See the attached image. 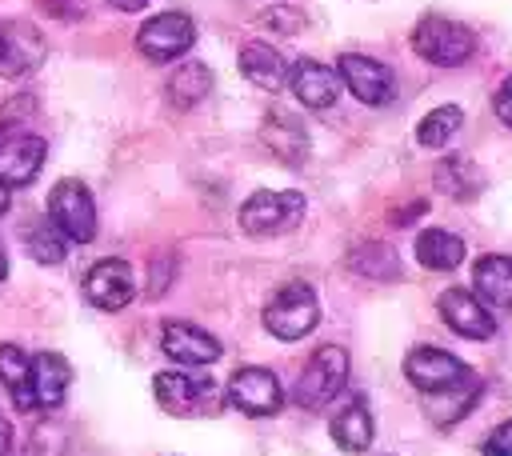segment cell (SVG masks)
Masks as SVG:
<instances>
[{"mask_svg": "<svg viewBox=\"0 0 512 456\" xmlns=\"http://www.w3.org/2000/svg\"><path fill=\"white\" fill-rule=\"evenodd\" d=\"M224 400L232 408H240L244 416H272L284 404V388H280V380L268 368L248 364V368H236L232 372V380L224 388Z\"/></svg>", "mask_w": 512, "mask_h": 456, "instance_id": "obj_10", "label": "cell"}, {"mask_svg": "<svg viewBox=\"0 0 512 456\" xmlns=\"http://www.w3.org/2000/svg\"><path fill=\"white\" fill-rule=\"evenodd\" d=\"M44 156H48V144L44 136H32V132H12L0 140V184L4 188H24L40 176L44 168Z\"/></svg>", "mask_w": 512, "mask_h": 456, "instance_id": "obj_13", "label": "cell"}, {"mask_svg": "<svg viewBox=\"0 0 512 456\" xmlns=\"http://www.w3.org/2000/svg\"><path fill=\"white\" fill-rule=\"evenodd\" d=\"M460 124H464V112H460L456 104H440V108H432V112L416 124V144H424V148H444V144L460 132Z\"/></svg>", "mask_w": 512, "mask_h": 456, "instance_id": "obj_26", "label": "cell"}, {"mask_svg": "<svg viewBox=\"0 0 512 456\" xmlns=\"http://www.w3.org/2000/svg\"><path fill=\"white\" fill-rule=\"evenodd\" d=\"M0 388L12 396L20 412H32V388H28V352L20 344H0Z\"/></svg>", "mask_w": 512, "mask_h": 456, "instance_id": "obj_24", "label": "cell"}, {"mask_svg": "<svg viewBox=\"0 0 512 456\" xmlns=\"http://www.w3.org/2000/svg\"><path fill=\"white\" fill-rule=\"evenodd\" d=\"M8 276V252H4V244H0V280Z\"/></svg>", "mask_w": 512, "mask_h": 456, "instance_id": "obj_33", "label": "cell"}, {"mask_svg": "<svg viewBox=\"0 0 512 456\" xmlns=\"http://www.w3.org/2000/svg\"><path fill=\"white\" fill-rule=\"evenodd\" d=\"M44 36L40 28H32L28 20H4L0 24V76L16 80L40 68L44 60Z\"/></svg>", "mask_w": 512, "mask_h": 456, "instance_id": "obj_11", "label": "cell"}, {"mask_svg": "<svg viewBox=\"0 0 512 456\" xmlns=\"http://www.w3.org/2000/svg\"><path fill=\"white\" fill-rule=\"evenodd\" d=\"M348 372H352V360L340 344H324L308 356V364L300 368V380L292 384V400L300 408H324L332 404L344 384H348Z\"/></svg>", "mask_w": 512, "mask_h": 456, "instance_id": "obj_1", "label": "cell"}, {"mask_svg": "<svg viewBox=\"0 0 512 456\" xmlns=\"http://www.w3.org/2000/svg\"><path fill=\"white\" fill-rule=\"evenodd\" d=\"M288 84H292V92H296V100L304 104V108H332L336 104V96H340V76H336V68H328V64H320V60H296L292 68H288Z\"/></svg>", "mask_w": 512, "mask_h": 456, "instance_id": "obj_17", "label": "cell"}, {"mask_svg": "<svg viewBox=\"0 0 512 456\" xmlns=\"http://www.w3.org/2000/svg\"><path fill=\"white\" fill-rule=\"evenodd\" d=\"M328 432H332L336 448H344V452H364V448L372 444V416H368V404H364V400L344 404V408L332 416Z\"/></svg>", "mask_w": 512, "mask_h": 456, "instance_id": "obj_22", "label": "cell"}, {"mask_svg": "<svg viewBox=\"0 0 512 456\" xmlns=\"http://www.w3.org/2000/svg\"><path fill=\"white\" fill-rule=\"evenodd\" d=\"M416 260L432 272H452L464 260V240L448 228H424L416 236Z\"/></svg>", "mask_w": 512, "mask_h": 456, "instance_id": "obj_21", "label": "cell"}, {"mask_svg": "<svg viewBox=\"0 0 512 456\" xmlns=\"http://www.w3.org/2000/svg\"><path fill=\"white\" fill-rule=\"evenodd\" d=\"M336 76H340V84H344L360 104H368V108L388 104L392 92H396L392 68L380 64V60H372V56H364V52H344V56L336 60Z\"/></svg>", "mask_w": 512, "mask_h": 456, "instance_id": "obj_8", "label": "cell"}, {"mask_svg": "<svg viewBox=\"0 0 512 456\" xmlns=\"http://www.w3.org/2000/svg\"><path fill=\"white\" fill-rule=\"evenodd\" d=\"M316 324H320V300H316L312 284H304V280L280 284L272 292V300L264 304V328L276 340H304Z\"/></svg>", "mask_w": 512, "mask_h": 456, "instance_id": "obj_2", "label": "cell"}, {"mask_svg": "<svg viewBox=\"0 0 512 456\" xmlns=\"http://www.w3.org/2000/svg\"><path fill=\"white\" fill-rule=\"evenodd\" d=\"M4 212H8V188L0 184V216H4Z\"/></svg>", "mask_w": 512, "mask_h": 456, "instance_id": "obj_34", "label": "cell"}, {"mask_svg": "<svg viewBox=\"0 0 512 456\" xmlns=\"http://www.w3.org/2000/svg\"><path fill=\"white\" fill-rule=\"evenodd\" d=\"M492 108H496V116H500V124H508L512 128V76L496 88V96H492Z\"/></svg>", "mask_w": 512, "mask_h": 456, "instance_id": "obj_30", "label": "cell"}, {"mask_svg": "<svg viewBox=\"0 0 512 456\" xmlns=\"http://www.w3.org/2000/svg\"><path fill=\"white\" fill-rule=\"evenodd\" d=\"M84 296L88 304H96L100 312H120L132 296H136V276L124 260L108 256V260H96L84 276Z\"/></svg>", "mask_w": 512, "mask_h": 456, "instance_id": "obj_12", "label": "cell"}, {"mask_svg": "<svg viewBox=\"0 0 512 456\" xmlns=\"http://www.w3.org/2000/svg\"><path fill=\"white\" fill-rule=\"evenodd\" d=\"M412 48L416 56H424L428 64H440V68H456L464 64L472 52H476V36L448 20V16H424L416 28H412Z\"/></svg>", "mask_w": 512, "mask_h": 456, "instance_id": "obj_4", "label": "cell"}, {"mask_svg": "<svg viewBox=\"0 0 512 456\" xmlns=\"http://www.w3.org/2000/svg\"><path fill=\"white\" fill-rule=\"evenodd\" d=\"M152 392L168 416H212L224 404V388L216 380L188 372H160L152 380Z\"/></svg>", "mask_w": 512, "mask_h": 456, "instance_id": "obj_3", "label": "cell"}, {"mask_svg": "<svg viewBox=\"0 0 512 456\" xmlns=\"http://www.w3.org/2000/svg\"><path fill=\"white\" fill-rule=\"evenodd\" d=\"M72 384V368L60 352H40L28 356V388H32V408H60Z\"/></svg>", "mask_w": 512, "mask_h": 456, "instance_id": "obj_16", "label": "cell"}, {"mask_svg": "<svg viewBox=\"0 0 512 456\" xmlns=\"http://www.w3.org/2000/svg\"><path fill=\"white\" fill-rule=\"evenodd\" d=\"M480 452H484V456H512V420L496 424V428L484 436Z\"/></svg>", "mask_w": 512, "mask_h": 456, "instance_id": "obj_29", "label": "cell"}, {"mask_svg": "<svg viewBox=\"0 0 512 456\" xmlns=\"http://www.w3.org/2000/svg\"><path fill=\"white\" fill-rule=\"evenodd\" d=\"M436 312H440V320H444V324H448L456 336H468V340H488V336L496 332V320H492L488 304H484L480 296L464 292V288H448V292H440Z\"/></svg>", "mask_w": 512, "mask_h": 456, "instance_id": "obj_14", "label": "cell"}, {"mask_svg": "<svg viewBox=\"0 0 512 456\" xmlns=\"http://www.w3.org/2000/svg\"><path fill=\"white\" fill-rule=\"evenodd\" d=\"M404 376H408V384H412L416 392H424V396L432 400V396L452 392L456 384H464L472 372H468V364H460L452 352L432 348V344H420V348H412V352L404 356Z\"/></svg>", "mask_w": 512, "mask_h": 456, "instance_id": "obj_6", "label": "cell"}, {"mask_svg": "<svg viewBox=\"0 0 512 456\" xmlns=\"http://www.w3.org/2000/svg\"><path fill=\"white\" fill-rule=\"evenodd\" d=\"M160 348H164V356H172V360L184 364V368H208V364H216L220 352H224L216 336H208L204 328L184 324V320H168V324H164Z\"/></svg>", "mask_w": 512, "mask_h": 456, "instance_id": "obj_15", "label": "cell"}, {"mask_svg": "<svg viewBox=\"0 0 512 456\" xmlns=\"http://www.w3.org/2000/svg\"><path fill=\"white\" fill-rule=\"evenodd\" d=\"M304 220V196L300 192H252L240 204V228L248 236H280L292 232Z\"/></svg>", "mask_w": 512, "mask_h": 456, "instance_id": "obj_5", "label": "cell"}, {"mask_svg": "<svg viewBox=\"0 0 512 456\" xmlns=\"http://www.w3.org/2000/svg\"><path fill=\"white\" fill-rule=\"evenodd\" d=\"M240 72L248 84L264 88V92H280L288 84V60L264 40H252L240 48Z\"/></svg>", "mask_w": 512, "mask_h": 456, "instance_id": "obj_19", "label": "cell"}, {"mask_svg": "<svg viewBox=\"0 0 512 456\" xmlns=\"http://www.w3.org/2000/svg\"><path fill=\"white\" fill-rule=\"evenodd\" d=\"M48 220L72 240L88 244L96 236V200L80 180H60L48 196Z\"/></svg>", "mask_w": 512, "mask_h": 456, "instance_id": "obj_7", "label": "cell"}, {"mask_svg": "<svg viewBox=\"0 0 512 456\" xmlns=\"http://www.w3.org/2000/svg\"><path fill=\"white\" fill-rule=\"evenodd\" d=\"M264 144L272 148L276 160H284L288 168H300L308 156V128L288 108H272L264 116Z\"/></svg>", "mask_w": 512, "mask_h": 456, "instance_id": "obj_18", "label": "cell"}, {"mask_svg": "<svg viewBox=\"0 0 512 456\" xmlns=\"http://www.w3.org/2000/svg\"><path fill=\"white\" fill-rule=\"evenodd\" d=\"M108 4H112V8H120V12H140L148 0H108Z\"/></svg>", "mask_w": 512, "mask_h": 456, "instance_id": "obj_32", "label": "cell"}, {"mask_svg": "<svg viewBox=\"0 0 512 456\" xmlns=\"http://www.w3.org/2000/svg\"><path fill=\"white\" fill-rule=\"evenodd\" d=\"M208 92H212V68L200 60H188L168 76V100L176 108H196Z\"/></svg>", "mask_w": 512, "mask_h": 456, "instance_id": "obj_23", "label": "cell"}, {"mask_svg": "<svg viewBox=\"0 0 512 456\" xmlns=\"http://www.w3.org/2000/svg\"><path fill=\"white\" fill-rule=\"evenodd\" d=\"M436 188L448 192L452 200H472L480 192V172L468 156H448L436 164Z\"/></svg>", "mask_w": 512, "mask_h": 456, "instance_id": "obj_25", "label": "cell"}, {"mask_svg": "<svg viewBox=\"0 0 512 456\" xmlns=\"http://www.w3.org/2000/svg\"><path fill=\"white\" fill-rule=\"evenodd\" d=\"M348 268H356V272H364V276H372V280H392V276H400V264H396V256H392V248H384V244H364V248H356V252H348Z\"/></svg>", "mask_w": 512, "mask_h": 456, "instance_id": "obj_28", "label": "cell"}, {"mask_svg": "<svg viewBox=\"0 0 512 456\" xmlns=\"http://www.w3.org/2000/svg\"><path fill=\"white\" fill-rule=\"evenodd\" d=\"M12 444H16V432H12L8 416H0V456H8V452H12Z\"/></svg>", "mask_w": 512, "mask_h": 456, "instance_id": "obj_31", "label": "cell"}, {"mask_svg": "<svg viewBox=\"0 0 512 456\" xmlns=\"http://www.w3.org/2000/svg\"><path fill=\"white\" fill-rule=\"evenodd\" d=\"M472 284L484 304L492 308H512V256H480L472 268Z\"/></svg>", "mask_w": 512, "mask_h": 456, "instance_id": "obj_20", "label": "cell"}, {"mask_svg": "<svg viewBox=\"0 0 512 456\" xmlns=\"http://www.w3.org/2000/svg\"><path fill=\"white\" fill-rule=\"evenodd\" d=\"M192 40H196V24L184 12H160V16L144 20V28L136 32V48L156 64L184 56L192 48Z\"/></svg>", "mask_w": 512, "mask_h": 456, "instance_id": "obj_9", "label": "cell"}, {"mask_svg": "<svg viewBox=\"0 0 512 456\" xmlns=\"http://www.w3.org/2000/svg\"><path fill=\"white\" fill-rule=\"evenodd\" d=\"M24 244H28L32 260H40V264H60L64 252H68V236L52 220H36L28 228V236H24Z\"/></svg>", "mask_w": 512, "mask_h": 456, "instance_id": "obj_27", "label": "cell"}]
</instances>
